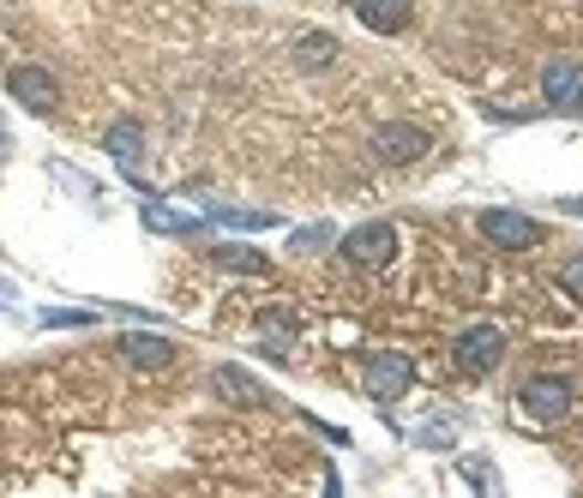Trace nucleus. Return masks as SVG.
<instances>
[{
    "mask_svg": "<svg viewBox=\"0 0 583 498\" xmlns=\"http://www.w3.org/2000/svg\"><path fill=\"white\" fill-rule=\"evenodd\" d=\"M211 258H217L223 271H247V276L266 271V253H259V246H211Z\"/></svg>",
    "mask_w": 583,
    "mask_h": 498,
    "instance_id": "obj_16",
    "label": "nucleus"
},
{
    "mask_svg": "<svg viewBox=\"0 0 583 498\" xmlns=\"http://www.w3.org/2000/svg\"><path fill=\"white\" fill-rule=\"evenodd\" d=\"M103 150L121 162V174H138V162H145V120H133V115L108 120V127H103Z\"/></svg>",
    "mask_w": 583,
    "mask_h": 498,
    "instance_id": "obj_11",
    "label": "nucleus"
},
{
    "mask_svg": "<svg viewBox=\"0 0 583 498\" xmlns=\"http://www.w3.org/2000/svg\"><path fill=\"white\" fill-rule=\"evenodd\" d=\"M481 241L499 246V253H530V246H541V223L530 211H506V204H493V211L476 216Z\"/></svg>",
    "mask_w": 583,
    "mask_h": 498,
    "instance_id": "obj_5",
    "label": "nucleus"
},
{
    "mask_svg": "<svg viewBox=\"0 0 583 498\" xmlns=\"http://www.w3.org/2000/svg\"><path fill=\"white\" fill-rule=\"evenodd\" d=\"M427 127H415V120H385V127H373L367 138V150H373V162H385V169H409V162H421L427 157Z\"/></svg>",
    "mask_w": 583,
    "mask_h": 498,
    "instance_id": "obj_3",
    "label": "nucleus"
},
{
    "mask_svg": "<svg viewBox=\"0 0 583 498\" xmlns=\"http://www.w3.org/2000/svg\"><path fill=\"white\" fill-rule=\"evenodd\" d=\"M541 103L553 115H583V61L577 54H548L541 61Z\"/></svg>",
    "mask_w": 583,
    "mask_h": 498,
    "instance_id": "obj_4",
    "label": "nucleus"
},
{
    "mask_svg": "<svg viewBox=\"0 0 583 498\" xmlns=\"http://www.w3.org/2000/svg\"><path fill=\"white\" fill-rule=\"evenodd\" d=\"M337 253L350 258L355 271H385L397 258V223H355L337 241Z\"/></svg>",
    "mask_w": 583,
    "mask_h": 498,
    "instance_id": "obj_6",
    "label": "nucleus"
},
{
    "mask_svg": "<svg viewBox=\"0 0 583 498\" xmlns=\"http://www.w3.org/2000/svg\"><path fill=\"white\" fill-rule=\"evenodd\" d=\"M121 354H127L138 372H163L175 361V342L157 337V330H127V337H121Z\"/></svg>",
    "mask_w": 583,
    "mask_h": 498,
    "instance_id": "obj_13",
    "label": "nucleus"
},
{
    "mask_svg": "<svg viewBox=\"0 0 583 498\" xmlns=\"http://www.w3.org/2000/svg\"><path fill=\"white\" fill-rule=\"evenodd\" d=\"M409 384H415V361L404 349H373L367 361H361V391L373 396V403H404L409 396Z\"/></svg>",
    "mask_w": 583,
    "mask_h": 498,
    "instance_id": "obj_2",
    "label": "nucleus"
},
{
    "mask_svg": "<svg viewBox=\"0 0 583 498\" xmlns=\"http://www.w3.org/2000/svg\"><path fill=\"white\" fill-rule=\"evenodd\" d=\"M205 391L217 396V403H229V409H266L271 403V391L253 379L247 367H235V361H223V367H211V379H205Z\"/></svg>",
    "mask_w": 583,
    "mask_h": 498,
    "instance_id": "obj_9",
    "label": "nucleus"
},
{
    "mask_svg": "<svg viewBox=\"0 0 583 498\" xmlns=\"http://www.w3.org/2000/svg\"><path fill=\"white\" fill-rule=\"evenodd\" d=\"M421 445H427V451H451V426H427Z\"/></svg>",
    "mask_w": 583,
    "mask_h": 498,
    "instance_id": "obj_21",
    "label": "nucleus"
},
{
    "mask_svg": "<svg viewBox=\"0 0 583 498\" xmlns=\"http://www.w3.org/2000/svg\"><path fill=\"white\" fill-rule=\"evenodd\" d=\"M337 54H343V43L331 31H301L289 61H295V73H325V66H337Z\"/></svg>",
    "mask_w": 583,
    "mask_h": 498,
    "instance_id": "obj_14",
    "label": "nucleus"
},
{
    "mask_svg": "<svg viewBox=\"0 0 583 498\" xmlns=\"http://www.w3.org/2000/svg\"><path fill=\"white\" fill-rule=\"evenodd\" d=\"M572 409H577V384L565 372H530L518 384V414L530 426H560Z\"/></svg>",
    "mask_w": 583,
    "mask_h": 498,
    "instance_id": "obj_1",
    "label": "nucleus"
},
{
    "mask_svg": "<svg viewBox=\"0 0 583 498\" xmlns=\"http://www.w3.org/2000/svg\"><path fill=\"white\" fill-rule=\"evenodd\" d=\"M560 211H572V216H583V199H560Z\"/></svg>",
    "mask_w": 583,
    "mask_h": 498,
    "instance_id": "obj_22",
    "label": "nucleus"
},
{
    "mask_svg": "<svg viewBox=\"0 0 583 498\" xmlns=\"http://www.w3.org/2000/svg\"><path fill=\"white\" fill-rule=\"evenodd\" d=\"M451 361H457V372H469V379H488V372L506 361V330L499 325H469L464 337L451 342Z\"/></svg>",
    "mask_w": 583,
    "mask_h": 498,
    "instance_id": "obj_7",
    "label": "nucleus"
},
{
    "mask_svg": "<svg viewBox=\"0 0 583 498\" xmlns=\"http://www.w3.org/2000/svg\"><path fill=\"white\" fill-rule=\"evenodd\" d=\"M217 223H229V229H277V211H235V204H223Z\"/></svg>",
    "mask_w": 583,
    "mask_h": 498,
    "instance_id": "obj_17",
    "label": "nucleus"
},
{
    "mask_svg": "<svg viewBox=\"0 0 583 498\" xmlns=\"http://www.w3.org/2000/svg\"><path fill=\"white\" fill-rule=\"evenodd\" d=\"M7 96L19 108H31V115H54L61 108V85H54V73L49 66H7Z\"/></svg>",
    "mask_w": 583,
    "mask_h": 498,
    "instance_id": "obj_8",
    "label": "nucleus"
},
{
    "mask_svg": "<svg viewBox=\"0 0 583 498\" xmlns=\"http://www.w3.org/2000/svg\"><path fill=\"white\" fill-rule=\"evenodd\" d=\"M331 241H337V229H331V223H313V229L289 234V246H295V253H319V246H331Z\"/></svg>",
    "mask_w": 583,
    "mask_h": 498,
    "instance_id": "obj_18",
    "label": "nucleus"
},
{
    "mask_svg": "<svg viewBox=\"0 0 583 498\" xmlns=\"http://www.w3.org/2000/svg\"><path fill=\"white\" fill-rule=\"evenodd\" d=\"M560 288H565V295H572L577 307H583V258H572V265H560Z\"/></svg>",
    "mask_w": 583,
    "mask_h": 498,
    "instance_id": "obj_19",
    "label": "nucleus"
},
{
    "mask_svg": "<svg viewBox=\"0 0 583 498\" xmlns=\"http://www.w3.org/2000/svg\"><path fill=\"white\" fill-rule=\"evenodd\" d=\"M253 330H259V349H266L271 361H289V342L301 337V312L289 307V300H271V307H259Z\"/></svg>",
    "mask_w": 583,
    "mask_h": 498,
    "instance_id": "obj_10",
    "label": "nucleus"
},
{
    "mask_svg": "<svg viewBox=\"0 0 583 498\" xmlns=\"http://www.w3.org/2000/svg\"><path fill=\"white\" fill-rule=\"evenodd\" d=\"M145 229L157 234H199V216H180L169 204H145Z\"/></svg>",
    "mask_w": 583,
    "mask_h": 498,
    "instance_id": "obj_15",
    "label": "nucleus"
},
{
    "mask_svg": "<svg viewBox=\"0 0 583 498\" xmlns=\"http://www.w3.org/2000/svg\"><path fill=\"white\" fill-rule=\"evenodd\" d=\"M350 7L373 36H397V31H409V19H415V0H350Z\"/></svg>",
    "mask_w": 583,
    "mask_h": 498,
    "instance_id": "obj_12",
    "label": "nucleus"
},
{
    "mask_svg": "<svg viewBox=\"0 0 583 498\" xmlns=\"http://www.w3.org/2000/svg\"><path fill=\"white\" fill-rule=\"evenodd\" d=\"M464 475H469V480H476V487H488V492L499 487V475H493V468H488V463H464Z\"/></svg>",
    "mask_w": 583,
    "mask_h": 498,
    "instance_id": "obj_20",
    "label": "nucleus"
}]
</instances>
